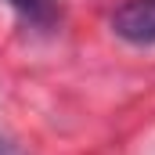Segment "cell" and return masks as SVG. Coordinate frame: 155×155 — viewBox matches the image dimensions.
Wrapping results in <instances>:
<instances>
[{
	"label": "cell",
	"instance_id": "1",
	"mask_svg": "<svg viewBox=\"0 0 155 155\" xmlns=\"http://www.w3.org/2000/svg\"><path fill=\"white\" fill-rule=\"evenodd\" d=\"M112 29L130 43H155V0H126L112 15Z\"/></svg>",
	"mask_w": 155,
	"mask_h": 155
},
{
	"label": "cell",
	"instance_id": "2",
	"mask_svg": "<svg viewBox=\"0 0 155 155\" xmlns=\"http://www.w3.org/2000/svg\"><path fill=\"white\" fill-rule=\"evenodd\" d=\"M11 7H18L22 15H43L47 7H51V0H7Z\"/></svg>",
	"mask_w": 155,
	"mask_h": 155
}]
</instances>
